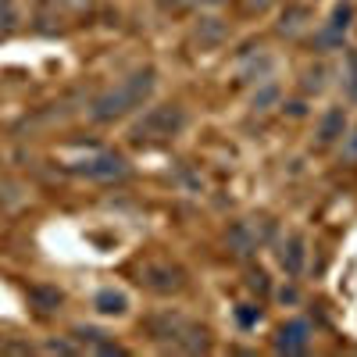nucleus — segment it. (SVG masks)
<instances>
[{"label":"nucleus","instance_id":"obj_2","mask_svg":"<svg viewBox=\"0 0 357 357\" xmlns=\"http://www.w3.org/2000/svg\"><path fill=\"white\" fill-rule=\"evenodd\" d=\"M61 168L79 178H89V183H122L129 175V161L111 146H97V143L61 154Z\"/></svg>","mask_w":357,"mask_h":357},{"label":"nucleus","instance_id":"obj_3","mask_svg":"<svg viewBox=\"0 0 357 357\" xmlns=\"http://www.w3.org/2000/svg\"><path fill=\"white\" fill-rule=\"evenodd\" d=\"M186 129V107L183 104H158V107H146L143 118L129 129V136L136 143H165L172 136H178Z\"/></svg>","mask_w":357,"mask_h":357},{"label":"nucleus","instance_id":"obj_16","mask_svg":"<svg viewBox=\"0 0 357 357\" xmlns=\"http://www.w3.org/2000/svg\"><path fill=\"white\" fill-rule=\"evenodd\" d=\"M340 158L347 165H357V126H347V132L340 139Z\"/></svg>","mask_w":357,"mask_h":357},{"label":"nucleus","instance_id":"obj_17","mask_svg":"<svg viewBox=\"0 0 357 357\" xmlns=\"http://www.w3.org/2000/svg\"><path fill=\"white\" fill-rule=\"evenodd\" d=\"M93 4H97V0H54V8H65L72 15H86Z\"/></svg>","mask_w":357,"mask_h":357},{"label":"nucleus","instance_id":"obj_14","mask_svg":"<svg viewBox=\"0 0 357 357\" xmlns=\"http://www.w3.org/2000/svg\"><path fill=\"white\" fill-rule=\"evenodd\" d=\"M22 22V11H18V0H0V36L15 33Z\"/></svg>","mask_w":357,"mask_h":357},{"label":"nucleus","instance_id":"obj_1","mask_svg":"<svg viewBox=\"0 0 357 357\" xmlns=\"http://www.w3.org/2000/svg\"><path fill=\"white\" fill-rule=\"evenodd\" d=\"M154 89H158V72L151 65L136 68L132 75L118 79L114 86H107L104 93H97L93 100H89V118L100 122V126H111V122H118V118L139 111L146 100L154 97Z\"/></svg>","mask_w":357,"mask_h":357},{"label":"nucleus","instance_id":"obj_6","mask_svg":"<svg viewBox=\"0 0 357 357\" xmlns=\"http://www.w3.org/2000/svg\"><path fill=\"white\" fill-rule=\"evenodd\" d=\"M139 282L154 293H178L186 286V272L172 261H146L139 268Z\"/></svg>","mask_w":357,"mask_h":357},{"label":"nucleus","instance_id":"obj_18","mask_svg":"<svg viewBox=\"0 0 357 357\" xmlns=\"http://www.w3.org/2000/svg\"><path fill=\"white\" fill-rule=\"evenodd\" d=\"M47 350H50V354H75L72 343H47Z\"/></svg>","mask_w":357,"mask_h":357},{"label":"nucleus","instance_id":"obj_5","mask_svg":"<svg viewBox=\"0 0 357 357\" xmlns=\"http://www.w3.org/2000/svg\"><path fill=\"white\" fill-rule=\"evenodd\" d=\"M154 336L178 347V350H207V333L200 329V325L186 321V318H178V314H161L154 321Z\"/></svg>","mask_w":357,"mask_h":357},{"label":"nucleus","instance_id":"obj_10","mask_svg":"<svg viewBox=\"0 0 357 357\" xmlns=\"http://www.w3.org/2000/svg\"><path fill=\"white\" fill-rule=\"evenodd\" d=\"M93 311L104 318H122L129 311V293L118 289V286H104L93 293Z\"/></svg>","mask_w":357,"mask_h":357},{"label":"nucleus","instance_id":"obj_12","mask_svg":"<svg viewBox=\"0 0 357 357\" xmlns=\"http://www.w3.org/2000/svg\"><path fill=\"white\" fill-rule=\"evenodd\" d=\"M340 86L347 100L357 104V47H343V61H340Z\"/></svg>","mask_w":357,"mask_h":357},{"label":"nucleus","instance_id":"obj_15","mask_svg":"<svg viewBox=\"0 0 357 357\" xmlns=\"http://www.w3.org/2000/svg\"><path fill=\"white\" fill-rule=\"evenodd\" d=\"M304 18H311V11L307 8H289L286 15H282V33H304V29H307V22Z\"/></svg>","mask_w":357,"mask_h":357},{"label":"nucleus","instance_id":"obj_11","mask_svg":"<svg viewBox=\"0 0 357 357\" xmlns=\"http://www.w3.org/2000/svg\"><path fill=\"white\" fill-rule=\"evenodd\" d=\"M343 132H347V111L343 107H329L321 118H318V146H333V143H340L343 139Z\"/></svg>","mask_w":357,"mask_h":357},{"label":"nucleus","instance_id":"obj_21","mask_svg":"<svg viewBox=\"0 0 357 357\" xmlns=\"http://www.w3.org/2000/svg\"><path fill=\"white\" fill-rule=\"evenodd\" d=\"M183 4H207V8H215V4H222V0H183Z\"/></svg>","mask_w":357,"mask_h":357},{"label":"nucleus","instance_id":"obj_20","mask_svg":"<svg viewBox=\"0 0 357 357\" xmlns=\"http://www.w3.org/2000/svg\"><path fill=\"white\" fill-rule=\"evenodd\" d=\"M268 4H272V0H243V8H247V11H264Z\"/></svg>","mask_w":357,"mask_h":357},{"label":"nucleus","instance_id":"obj_13","mask_svg":"<svg viewBox=\"0 0 357 357\" xmlns=\"http://www.w3.org/2000/svg\"><path fill=\"white\" fill-rule=\"evenodd\" d=\"M225 36H229V33H225V25H222L218 18H200V25H197V40H200L204 50H215Z\"/></svg>","mask_w":357,"mask_h":357},{"label":"nucleus","instance_id":"obj_9","mask_svg":"<svg viewBox=\"0 0 357 357\" xmlns=\"http://www.w3.org/2000/svg\"><path fill=\"white\" fill-rule=\"evenodd\" d=\"M264 240H268V232H264V229H257L254 222H236V225H232V232H229V247H232L236 254H240V257L254 254Z\"/></svg>","mask_w":357,"mask_h":357},{"label":"nucleus","instance_id":"obj_8","mask_svg":"<svg viewBox=\"0 0 357 357\" xmlns=\"http://www.w3.org/2000/svg\"><path fill=\"white\" fill-rule=\"evenodd\" d=\"M304 236L301 232H286V240L279 243V264L286 268V275H301L304 272V261H307V250H304Z\"/></svg>","mask_w":357,"mask_h":357},{"label":"nucleus","instance_id":"obj_4","mask_svg":"<svg viewBox=\"0 0 357 357\" xmlns=\"http://www.w3.org/2000/svg\"><path fill=\"white\" fill-rule=\"evenodd\" d=\"M354 0H340V4L333 8V15L325 18L318 29H314V50L318 54H333V50H343L347 47V33H350V25H354Z\"/></svg>","mask_w":357,"mask_h":357},{"label":"nucleus","instance_id":"obj_7","mask_svg":"<svg viewBox=\"0 0 357 357\" xmlns=\"http://www.w3.org/2000/svg\"><path fill=\"white\" fill-rule=\"evenodd\" d=\"M275 350L279 354H307L311 350V325L304 318L286 321L282 329L275 333Z\"/></svg>","mask_w":357,"mask_h":357},{"label":"nucleus","instance_id":"obj_19","mask_svg":"<svg viewBox=\"0 0 357 357\" xmlns=\"http://www.w3.org/2000/svg\"><path fill=\"white\" fill-rule=\"evenodd\" d=\"M240 321L243 325H254V321H261V311L254 307V311H240Z\"/></svg>","mask_w":357,"mask_h":357}]
</instances>
